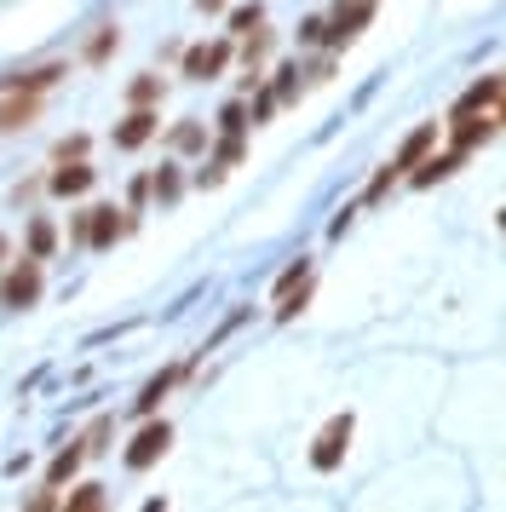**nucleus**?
Wrapping results in <instances>:
<instances>
[{
	"mask_svg": "<svg viewBox=\"0 0 506 512\" xmlns=\"http://www.w3.org/2000/svg\"><path fill=\"white\" fill-rule=\"evenodd\" d=\"M351 432H357V420H351V415H334V420H328V426L317 432L311 466H317V472H334V466L345 461V449H351Z\"/></svg>",
	"mask_w": 506,
	"mask_h": 512,
	"instance_id": "1",
	"label": "nucleus"
},
{
	"mask_svg": "<svg viewBox=\"0 0 506 512\" xmlns=\"http://www.w3.org/2000/svg\"><path fill=\"white\" fill-rule=\"evenodd\" d=\"M432 144H437V121H426V127H414L409 139H403V150L391 156V167L380 173V179H374V190H386L391 179H397V173H414V167L426 162V150H432Z\"/></svg>",
	"mask_w": 506,
	"mask_h": 512,
	"instance_id": "2",
	"label": "nucleus"
},
{
	"mask_svg": "<svg viewBox=\"0 0 506 512\" xmlns=\"http://www.w3.org/2000/svg\"><path fill=\"white\" fill-rule=\"evenodd\" d=\"M167 443H173V426H167V420H150V426L127 443V466H133V472H150V466L167 455Z\"/></svg>",
	"mask_w": 506,
	"mask_h": 512,
	"instance_id": "3",
	"label": "nucleus"
},
{
	"mask_svg": "<svg viewBox=\"0 0 506 512\" xmlns=\"http://www.w3.org/2000/svg\"><path fill=\"white\" fill-rule=\"evenodd\" d=\"M0 300L6 305H35L41 300V259H23V265H12L6 277H0Z\"/></svg>",
	"mask_w": 506,
	"mask_h": 512,
	"instance_id": "4",
	"label": "nucleus"
},
{
	"mask_svg": "<svg viewBox=\"0 0 506 512\" xmlns=\"http://www.w3.org/2000/svg\"><path fill=\"white\" fill-rule=\"evenodd\" d=\"M501 121L495 116H478V110H455V121H449V133H455V156L466 162L478 144H489V133H495Z\"/></svg>",
	"mask_w": 506,
	"mask_h": 512,
	"instance_id": "5",
	"label": "nucleus"
},
{
	"mask_svg": "<svg viewBox=\"0 0 506 512\" xmlns=\"http://www.w3.org/2000/svg\"><path fill=\"white\" fill-rule=\"evenodd\" d=\"M230 64V41H202V47L184 52V75L190 81H213V75H225Z\"/></svg>",
	"mask_w": 506,
	"mask_h": 512,
	"instance_id": "6",
	"label": "nucleus"
},
{
	"mask_svg": "<svg viewBox=\"0 0 506 512\" xmlns=\"http://www.w3.org/2000/svg\"><path fill=\"white\" fill-rule=\"evenodd\" d=\"M35 110H41V93H6V98H0V133H18V127H29V121H35Z\"/></svg>",
	"mask_w": 506,
	"mask_h": 512,
	"instance_id": "7",
	"label": "nucleus"
},
{
	"mask_svg": "<svg viewBox=\"0 0 506 512\" xmlns=\"http://www.w3.org/2000/svg\"><path fill=\"white\" fill-rule=\"evenodd\" d=\"M156 127H161L156 110H133V116H127L121 127H115V144H121V150H138V144H150V139H156Z\"/></svg>",
	"mask_w": 506,
	"mask_h": 512,
	"instance_id": "8",
	"label": "nucleus"
},
{
	"mask_svg": "<svg viewBox=\"0 0 506 512\" xmlns=\"http://www.w3.org/2000/svg\"><path fill=\"white\" fill-rule=\"evenodd\" d=\"M363 24H368V0H351V6H340V18L328 24V35H322V41H328V47H345V41H351Z\"/></svg>",
	"mask_w": 506,
	"mask_h": 512,
	"instance_id": "9",
	"label": "nucleus"
},
{
	"mask_svg": "<svg viewBox=\"0 0 506 512\" xmlns=\"http://www.w3.org/2000/svg\"><path fill=\"white\" fill-rule=\"evenodd\" d=\"M121 231H127V219H115V208H87V242L92 248H110Z\"/></svg>",
	"mask_w": 506,
	"mask_h": 512,
	"instance_id": "10",
	"label": "nucleus"
},
{
	"mask_svg": "<svg viewBox=\"0 0 506 512\" xmlns=\"http://www.w3.org/2000/svg\"><path fill=\"white\" fill-rule=\"evenodd\" d=\"M46 185H52V196H81V190L92 185V167L87 162H64L52 179H46Z\"/></svg>",
	"mask_w": 506,
	"mask_h": 512,
	"instance_id": "11",
	"label": "nucleus"
},
{
	"mask_svg": "<svg viewBox=\"0 0 506 512\" xmlns=\"http://www.w3.org/2000/svg\"><path fill=\"white\" fill-rule=\"evenodd\" d=\"M87 461V443H69L64 455H52V466H46V484L52 489H64L69 478H75V466Z\"/></svg>",
	"mask_w": 506,
	"mask_h": 512,
	"instance_id": "12",
	"label": "nucleus"
},
{
	"mask_svg": "<svg viewBox=\"0 0 506 512\" xmlns=\"http://www.w3.org/2000/svg\"><path fill=\"white\" fill-rule=\"evenodd\" d=\"M501 81H495V75H483V81H472V87H466V98H460L455 110H489V104H501Z\"/></svg>",
	"mask_w": 506,
	"mask_h": 512,
	"instance_id": "13",
	"label": "nucleus"
},
{
	"mask_svg": "<svg viewBox=\"0 0 506 512\" xmlns=\"http://www.w3.org/2000/svg\"><path fill=\"white\" fill-rule=\"evenodd\" d=\"M455 167H460V156H455V150H449V156H432V162H420V167H414V173H409V179H414V185H420V190H426V185H437V179H449Z\"/></svg>",
	"mask_w": 506,
	"mask_h": 512,
	"instance_id": "14",
	"label": "nucleus"
},
{
	"mask_svg": "<svg viewBox=\"0 0 506 512\" xmlns=\"http://www.w3.org/2000/svg\"><path fill=\"white\" fill-rule=\"evenodd\" d=\"M58 512H104V489H98V484H75Z\"/></svg>",
	"mask_w": 506,
	"mask_h": 512,
	"instance_id": "15",
	"label": "nucleus"
},
{
	"mask_svg": "<svg viewBox=\"0 0 506 512\" xmlns=\"http://www.w3.org/2000/svg\"><path fill=\"white\" fill-rule=\"evenodd\" d=\"M173 380H179V369H161L156 380H150V386H144V392H138V415H150V409H156L161 397L173 392Z\"/></svg>",
	"mask_w": 506,
	"mask_h": 512,
	"instance_id": "16",
	"label": "nucleus"
},
{
	"mask_svg": "<svg viewBox=\"0 0 506 512\" xmlns=\"http://www.w3.org/2000/svg\"><path fill=\"white\" fill-rule=\"evenodd\" d=\"M52 242H58V231H52L46 219H29V259H46L52 254Z\"/></svg>",
	"mask_w": 506,
	"mask_h": 512,
	"instance_id": "17",
	"label": "nucleus"
},
{
	"mask_svg": "<svg viewBox=\"0 0 506 512\" xmlns=\"http://www.w3.org/2000/svg\"><path fill=\"white\" fill-rule=\"evenodd\" d=\"M179 190H184V179L173 167H161L156 179H150V196H156V202H179Z\"/></svg>",
	"mask_w": 506,
	"mask_h": 512,
	"instance_id": "18",
	"label": "nucleus"
},
{
	"mask_svg": "<svg viewBox=\"0 0 506 512\" xmlns=\"http://www.w3.org/2000/svg\"><path fill=\"white\" fill-rule=\"evenodd\" d=\"M259 24H265V6H259V0H253V6H236V12H230V29H236V35H253Z\"/></svg>",
	"mask_w": 506,
	"mask_h": 512,
	"instance_id": "19",
	"label": "nucleus"
},
{
	"mask_svg": "<svg viewBox=\"0 0 506 512\" xmlns=\"http://www.w3.org/2000/svg\"><path fill=\"white\" fill-rule=\"evenodd\" d=\"M110 432H115V420H110V415L92 420V432L81 438V443H87V455H104V449H110Z\"/></svg>",
	"mask_w": 506,
	"mask_h": 512,
	"instance_id": "20",
	"label": "nucleus"
},
{
	"mask_svg": "<svg viewBox=\"0 0 506 512\" xmlns=\"http://www.w3.org/2000/svg\"><path fill=\"white\" fill-rule=\"evenodd\" d=\"M156 98H161V81H156V75H138V81H133V110H150Z\"/></svg>",
	"mask_w": 506,
	"mask_h": 512,
	"instance_id": "21",
	"label": "nucleus"
},
{
	"mask_svg": "<svg viewBox=\"0 0 506 512\" xmlns=\"http://www.w3.org/2000/svg\"><path fill=\"white\" fill-rule=\"evenodd\" d=\"M207 133L196 127V121H184V127H173V150H202Z\"/></svg>",
	"mask_w": 506,
	"mask_h": 512,
	"instance_id": "22",
	"label": "nucleus"
},
{
	"mask_svg": "<svg viewBox=\"0 0 506 512\" xmlns=\"http://www.w3.org/2000/svg\"><path fill=\"white\" fill-rule=\"evenodd\" d=\"M305 277H311V265H305V259H299V265H288V271H282V282H276V300H282V294H294Z\"/></svg>",
	"mask_w": 506,
	"mask_h": 512,
	"instance_id": "23",
	"label": "nucleus"
},
{
	"mask_svg": "<svg viewBox=\"0 0 506 512\" xmlns=\"http://www.w3.org/2000/svg\"><path fill=\"white\" fill-rule=\"evenodd\" d=\"M219 127H225L230 139H236V133L248 127V110H242V104H225V110H219Z\"/></svg>",
	"mask_w": 506,
	"mask_h": 512,
	"instance_id": "24",
	"label": "nucleus"
},
{
	"mask_svg": "<svg viewBox=\"0 0 506 512\" xmlns=\"http://www.w3.org/2000/svg\"><path fill=\"white\" fill-rule=\"evenodd\" d=\"M87 156V139L75 133V139H58V162H81Z\"/></svg>",
	"mask_w": 506,
	"mask_h": 512,
	"instance_id": "25",
	"label": "nucleus"
},
{
	"mask_svg": "<svg viewBox=\"0 0 506 512\" xmlns=\"http://www.w3.org/2000/svg\"><path fill=\"white\" fill-rule=\"evenodd\" d=\"M115 41H121V35H115V24H110V29H98V41L87 47V58H104V52H110Z\"/></svg>",
	"mask_w": 506,
	"mask_h": 512,
	"instance_id": "26",
	"label": "nucleus"
},
{
	"mask_svg": "<svg viewBox=\"0 0 506 512\" xmlns=\"http://www.w3.org/2000/svg\"><path fill=\"white\" fill-rule=\"evenodd\" d=\"M230 162H242V139H225V144H219V162H213V167H219V173H225Z\"/></svg>",
	"mask_w": 506,
	"mask_h": 512,
	"instance_id": "27",
	"label": "nucleus"
},
{
	"mask_svg": "<svg viewBox=\"0 0 506 512\" xmlns=\"http://www.w3.org/2000/svg\"><path fill=\"white\" fill-rule=\"evenodd\" d=\"M29 512H58V489L46 484L41 495H35V501H29Z\"/></svg>",
	"mask_w": 506,
	"mask_h": 512,
	"instance_id": "28",
	"label": "nucleus"
},
{
	"mask_svg": "<svg viewBox=\"0 0 506 512\" xmlns=\"http://www.w3.org/2000/svg\"><path fill=\"white\" fill-rule=\"evenodd\" d=\"M196 6H202V12H225V0H196Z\"/></svg>",
	"mask_w": 506,
	"mask_h": 512,
	"instance_id": "29",
	"label": "nucleus"
},
{
	"mask_svg": "<svg viewBox=\"0 0 506 512\" xmlns=\"http://www.w3.org/2000/svg\"><path fill=\"white\" fill-rule=\"evenodd\" d=\"M6 254H12V242H6V236H0V265H6Z\"/></svg>",
	"mask_w": 506,
	"mask_h": 512,
	"instance_id": "30",
	"label": "nucleus"
},
{
	"mask_svg": "<svg viewBox=\"0 0 506 512\" xmlns=\"http://www.w3.org/2000/svg\"><path fill=\"white\" fill-rule=\"evenodd\" d=\"M144 512H167V507H161V501H150V507H144Z\"/></svg>",
	"mask_w": 506,
	"mask_h": 512,
	"instance_id": "31",
	"label": "nucleus"
},
{
	"mask_svg": "<svg viewBox=\"0 0 506 512\" xmlns=\"http://www.w3.org/2000/svg\"><path fill=\"white\" fill-rule=\"evenodd\" d=\"M501 231H506V208H501Z\"/></svg>",
	"mask_w": 506,
	"mask_h": 512,
	"instance_id": "32",
	"label": "nucleus"
},
{
	"mask_svg": "<svg viewBox=\"0 0 506 512\" xmlns=\"http://www.w3.org/2000/svg\"><path fill=\"white\" fill-rule=\"evenodd\" d=\"M501 127H506V104H501Z\"/></svg>",
	"mask_w": 506,
	"mask_h": 512,
	"instance_id": "33",
	"label": "nucleus"
}]
</instances>
